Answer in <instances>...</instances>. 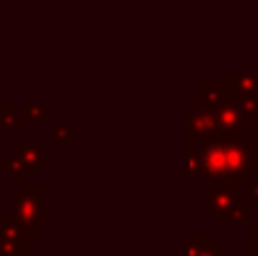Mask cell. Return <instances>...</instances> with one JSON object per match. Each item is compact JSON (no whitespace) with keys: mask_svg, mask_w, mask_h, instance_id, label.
<instances>
[{"mask_svg":"<svg viewBox=\"0 0 258 256\" xmlns=\"http://www.w3.org/2000/svg\"><path fill=\"white\" fill-rule=\"evenodd\" d=\"M18 116L30 125H52L54 104L52 102H21Z\"/></svg>","mask_w":258,"mask_h":256,"instance_id":"30bf717a","label":"cell"},{"mask_svg":"<svg viewBox=\"0 0 258 256\" xmlns=\"http://www.w3.org/2000/svg\"><path fill=\"white\" fill-rule=\"evenodd\" d=\"M23 118L18 116V111L14 107H9L5 111V122H3V132H12V134H21L23 132Z\"/></svg>","mask_w":258,"mask_h":256,"instance_id":"4fadbf2b","label":"cell"},{"mask_svg":"<svg viewBox=\"0 0 258 256\" xmlns=\"http://www.w3.org/2000/svg\"><path fill=\"white\" fill-rule=\"evenodd\" d=\"M186 143H188V148H186V163H188V168H186V184L192 186V184H197V177H200V161H197V141L190 139V136H186Z\"/></svg>","mask_w":258,"mask_h":256,"instance_id":"7c38bea8","label":"cell"},{"mask_svg":"<svg viewBox=\"0 0 258 256\" xmlns=\"http://www.w3.org/2000/svg\"><path fill=\"white\" fill-rule=\"evenodd\" d=\"M12 107L9 102H0V132H3V122H5V111Z\"/></svg>","mask_w":258,"mask_h":256,"instance_id":"e0dca14e","label":"cell"},{"mask_svg":"<svg viewBox=\"0 0 258 256\" xmlns=\"http://www.w3.org/2000/svg\"><path fill=\"white\" fill-rule=\"evenodd\" d=\"M54 157L45 152L39 143H14L7 152L0 154V172L12 179V184L21 186L25 175H41Z\"/></svg>","mask_w":258,"mask_h":256,"instance_id":"7a4b0ae2","label":"cell"},{"mask_svg":"<svg viewBox=\"0 0 258 256\" xmlns=\"http://www.w3.org/2000/svg\"><path fill=\"white\" fill-rule=\"evenodd\" d=\"M0 220H3V211H0Z\"/></svg>","mask_w":258,"mask_h":256,"instance_id":"44dd1931","label":"cell"},{"mask_svg":"<svg viewBox=\"0 0 258 256\" xmlns=\"http://www.w3.org/2000/svg\"><path fill=\"white\" fill-rule=\"evenodd\" d=\"M52 141L54 143H71L73 141V125H61V122H52Z\"/></svg>","mask_w":258,"mask_h":256,"instance_id":"9a60e30c","label":"cell"},{"mask_svg":"<svg viewBox=\"0 0 258 256\" xmlns=\"http://www.w3.org/2000/svg\"><path fill=\"white\" fill-rule=\"evenodd\" d=\"M186 118H188V136L195 139L197 143L218 139V120H215V109H209L200 102L186 104Z\"/></svg>","mask_w":258,"mask_h":256,"instance_id":"8992f818","label":"cell"},{"mask_svg":"<svg viewBox=\"0 0 258 256\" xmlns=\"http://www.w3.org/2000/svg\"><path fill=\"white\" fill-rule=\"evenodd\" d=\"M186 256H229V249L215 236H190L186 240Z\"/></svg>","mask_w":258,"mask_h":256,"instance_id":"8fae6325","label":"cell"},{"mask_svg":"<svg viewBox=\"0 0 258 256\" xmlns=\"http://www.w3.org/2000/svg\"><path fill=\"white\" fill-rule=\"evenodd\" d=\"M41 234L43 229H30V227L21 225L16 218L3 216L0 220V256L32 254V243Z\"/></svg>","mask_w":258,"mask_h":256,"instance_id":"5b68a950","label":"cell"},{"mask_svg":"<svg viewBox=\"0 0 258 256\" xmlns=\"http://www.w3.org/2000/svg\"><path fill=\"white\" fill-rule=\"evenodd\" d=\"M256 157H258V134H256Z\"/></svg>","mask_w":258,"mask_h":256,"instance_id":"ac0fdd59","label":"cell"},{"mask_svg":"<svg viewBox=\"0 0 258 256\" xmlns=\"http://www.w3.org/2000/svg\"><path fill=\"white\" fill-rule=\"evenodd\" d=\"M21 256H36V254H34V252H32V254H21Z\"/></svg>","mask_w":258,"mask_h":256,"instance_id":"d6986e66","label":"cell"},{"mask_svg":"<svg viewBox=\"0 0 258 256\" xmlns=\"http://www.w3.org/2000/svg\"><path fill=\"white\" fill-rule=\"evenodd\" d=\"M195 91H197L195 102L204 104L209 109H218L231 100V91H229V84L224 80H200L195 84Z\"/></svg>","mask_w":258,"mask_h":256,"instance_id":"ba28073f","label":"cell"},{"mask_svg":"<svg viewBox=\"0 0 258 256\" xmlns=\"http://www.w3.org/2000/svg\"><path fill=\"white\" fill-rule=\"evenodd\" d=\"M200 175L209 184H227L242 190L258 175L256 134L218 136V139L197 143Z\"/></svg>","mask_w":258,"mask_h":256,"instance_id":"6da1fadb","label":"cell"},{"mask_svg":"<svg viewBox=\"0 0 258 256\" xmlns=\"http://www.w3.org/2000/svg\"><path fill=\"white\" fill-rule=\"evenodd\" d=\"M215 120H218L220 136H242L249 134V120H247L242 107L236 100H229L222 107L215 109Z\"/></svg>","mask_w":258,"mask_h":256,"instance_id":"52a82bcc","label":"cell"},{"mask_svg":"<svg viewBox=\"0 0 258 256\" xmlns=\"http://www.w3.org/2000/svg\"><path fill=\"white\" fill-rule=\"evenodd\" d=\"M256 222H258V220H256Z\"/></svg>","mask_w":258,"mask_h":256,"instance_id":"7402d4cb","label":"cell"},{"mask_svg":"<svg viewBox=\"0 0 258 256\" xmlns=\"http://www.w3.org/2000/svg\"><path fill=\"white\" fill-rule=\"evenodd\" d=\"M231 91V100H245L258 95V73L256 71H231L224 80Z\"/></svg>","mask_w":258,"mask_h":256,"instance_id":"9c48e42d","label":"cell"},{"mask_svg":"<svg viewBox=\"0 0 258 256\" xmlns=\"http://www.w3.org/2000/svg\"><path fill=\"white\" fill-rule=\"evenodd\" d=\"M0 86H3V75H0Z\"/></svg>","mask_w":258,"mask_h":256,"instance_id":"ffe728a7","label":"cell"},{"mask_svg":"<svg viewBox=\"0 0 258 256\" xmlns=\"http://www.w3.org/2000/svg\"><path fill=\"white\" fill-rule=\"evenodd\" d=\"M206 213L213 216L220 227H242L249 220V204L233 186L209 184L206 186Z\"/></svg>","mask_w":258,"mask_h":256,"instance_id":"3957f363","label":"cell"},{"mask_svg":"<svg viewBox=\"0 0 258 256\" xmlns=\"http://www.w3.org/2000/svg\"><path fill=\"white\" fill-rule=\"evenodd\" d=\"M240 195H242V200H245L249 207H256L258 209V175L245 186V188L240 190Z\"/></svg>","mask_w":258,"mask_h":256,"instance_id":"2e32d148","label":"cell"},{"mask_svg":"<svg viewBox=\"0 0 258 256\" xmlns=\"http://www.w3.org/2000/svg\"><path fill=\"white\" fill-rule=\"evenodd\" d=\"M236 102L242 107V111H245V116H247V120H249V125H258V95H256V98L236 100Z\"/></svg>","mask_w":258,"mask_h":256,"instance_id":"5bb4252c","label":"cell"},{"mask_svg":"<svg viewBox=\"0 0 258 256\" xmlns=\"http://www.w3.org/2000/svg\"><path fill=\"white\" fill-rule=\"evenodd\" d=\"M43 186L41 184H21V190L9 198L12 204V218H16L21 225L30 229H41V222L52 216L54 209L43 202Z\"/></svg>","mask_w":258,"mask_h":256,"instance_id":"277c9868","label":"cell"}]
</instances>
